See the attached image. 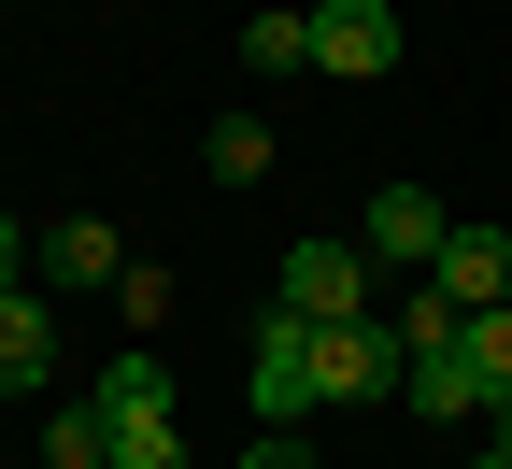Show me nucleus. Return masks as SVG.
<instances>
[{
	"label": "nucleus",
	"mask_w": 512,
	"mask_h": 469,
	"mask_svg": "<svg viewBox=\"0 0 512 469\" xmlns=\"http://www.w3.org/2000/svg\"><path fill=\"white\" fill-rule=\"evenodd\" d=\"M271 313H299V327H370V242H285Z\"/></svg>",
	"instance_id": "1"
},
{
	"label": "nucleus",
	"mask_w": 512,
	"mask_h": 469,
	"mask_svg": "<svg viewBox=\"0 0 512 469\" xmlns=\"http://www.w3.org/2000/svg\"><path fill=\"white\" fill-rule=\"evenodd\" d=\"M399 370H413L399 327H313V413L328 398H399Z\"/></svg>",
	"instance_id": "2"
},
{
	"label": "nucleus",
	"mask_w": 512,
	"mask_h": 469,
	"mask_svg": "<svg viewBox=\"0 0 512 469\" xmlns=\"http://www.w3.org/2000/svg\"><path fill=\"white\" fill-rule=\"evenodd\" d=\"M29 285H43V299H86V285H128V242H114L100 214H57V228H29Z\"/></svg>",
	"instance_id": "3"
},
{
	"label": "nucleus",
	"mask_w": 512,
	"mask_h": 469,
	"mask_svg": "<svg viewBox=\"0 0 512 469\" xmlns=\"http://www.w3.org/2000/svg\"><path fill=\"white\" fill-rule=\"evenodd\" d=\"M313 72L384 86V72H399V0H328V15H313Z\"/></svg>",
	"instance_id": "4"
},
{
	"label": "nucleus",
	"mask_w": 512,
	"mask_h": 469,
	"mask_svg": "<svg viewBox=\"0 0 512 469\" xmlns=\"http://www.w3.org/2000/svg\"><path fill=\"white\" fill-rule=\"evenodd\" d=\"M242 356H256V370H242L256 427H299V413H313V327H299V313H271V327H256Z\"/></svg>",
	"instance_id": "5"
},
{
	"label": "nucleus",
	"mask_w": 512,
	"mask_h": 469,
	"mask_svg": "<svg viewBox=\"0 0 512 469\" xmlns=\"http://www.w3.org/2000/svg\"><path fill=\"white\" fill-rule=\"evenodd\" d=\"M356 242H370V256H399V271H441V242H456V214H441L427 185H370Z\"/></svg>",
	"instance_id": "6"
},
{
	"label": "nucleus",
	"mask_w": 512,
	"mask_h": 469,
	"mask_svg": "<svg viewBox=\"0 0 512 469\" xmlns=\"http://www.w3.org/2000/svg\"><path fill=\"white\" fill-rule=\"evenodd\" d=\"M399 398H413L427 427H470V413H484V370H470V342H427V356L399 370Z\"/></svg>",
	"instance_id": "7"
},
{
	"label": "nucleus",
	"mask_w": 512,
	"mask_h": 469,
	"mask_svg": "<svg viewBox=\"0 0 512 469\" xmlns=\"http://www.w3.org/2000/svg\"><path fill=\"white\" fill-rule=\"evenodd\" d=\"M441 299H456V313H498L512 299V242L498 228H456V242H441V271H427Z\"/></svg>",
	"instance_id": "8"
},
{
	"label": "nucleus",
	"mask_w": 512,
	"mask_h": 469,
	"mask_svg": "<svg viewBox=\"0 0 512 469\" xmlns=\"http://www.w3.org/2000/svg\"><path fill=\"white\" fill-rule=\"evenodd\" d=\"M43 342H57V299L43 285H0V398L43 384Z\"/></svg>",
	"instance_id": "9"
},
{
	"label": "nucleus",
	"mask_w": 512,
	"mask_h": 469,
	"mask_svg": "<svg viewBox=\"0 0 512 469\" xmlns=\"http://www.w3.org/2000/svg\"><path fill=\"white\" fill-rule=\"evenodd\" d=\"M86 398H100L114 427H143V413H171V356H100V384H86Z\"/></svg>",
	"instance_id": "10"
},
{
	"label": "nucleus",
	"mask_w": 512,
	"mask_h": 469,
	"mask_svg": "<svg viewBox=\"0 0 512 469\" xmlns=\"http://www.w3.org/2000/svg\"><path fill=\"white\" fill-rule=\"evenodd\" d=\"M200 171H214V185H271V128H256V114H214Z\"/></svg>",
	"instance_id": "11"
},
{
	"label": "nucleus",
	"mask_w": 512,
	"mask_h": 469,
	"mask_svg": "<svg viewBox=\"0 0 512 469\" xmlns=\"http://www.w3.org/2000/svg\"><path fill=\"white\" fill-rule=\"evenodd\" d=\"M43 469H114V413L100 398H72V413L43 427Z\"/></svg>",
	"instance_id": "12"
},
{
	"label": "nucleus",
	"mask_w": 512,
	"mask_h": 469,
	"mask_svg": "<svg viewBox=\"0 0 512 469\" xmlns=\"http://www.w3.org/2000/svg\"><path fill=\"white\" fill-rule=\"evenodd\" d=\"M242 57H256V72H313V15H256Z\"/></svg>",
	"instance_id": "13"
},
{
	"label": "nucleus",
	"mask_w": 512,
	"mask_h": 469,
	"mask_svg": "<svg viewBox=\"0 0 512 469\" xmlns=\"http://www.w3.org/2000/svg\"><path fill=\"white\" fill-rule=\"evenodd\" d=\"M456 342H470V370H484V398H498V384H512V299H498V313H470Z\"/></svg>",
	"instance_id": "14"
},
{
	"label": "nucleus",
	"mask_w": 512,
	"mask_h": 469,
	"mask_svg": "<svg viewBox=\"0 0 512 469\" xmlns=\"http://www.w3.org/2000/svg\"><path fill=\"white\" fill-rule=\"evenodd\" d=\"M114 469H185V427L143 413V427H114Z\"/></svg>",
	"instance_id": "15"
},
{
	"label": "nucleus",
	"mask_w": 512,
	"mask_h": 469,
	"mask_svg": "<svg viewBox=\"0 0 512 469\" xmlns=\"http://www.w3.org/2000/svg\"><path fill=\"white\" fill-rule=\"evenodd\" d=\"M242 469H313V455H299V427H256V441H242Z\"/></svg>",
	"instance_id": "16"
},
{
	"label": "nucleus",
	"mask_w": 512,
	"mask_h": 469,
	"mask_svg": "<svg viewBox=\"0 0 512 469\" xmlns=\"http://www.w3.org/2000/svg\"><path fill=\"white\" fill-rule=\"evenodd\" d=\"M484 441H498V455H512V384H498V398H484Z\"/></svg>",
	"instance_id": "17"
},
{
	"label": "nucleus",
	"mask_w": 512,
	"mask_h": 469,
	"mask_svg": "<svg viewBox=\"0 0 512 469\" xmlns=\"http://www.w3.org/2000/svg\"><path fill=\"white\" fill-rule=\"evenodd\" d=\"M15 256H29V228H15V214H0V285H15Z\"/></svg>",
	"instance_id": "18"
},
{
	"label": "nucleus",
	"mask_w": 512,
	"mask_h": 469,
	"mask_svg": "<svg viewBox=\"0 0 512 469\" xmlns=\"http://www.w3.org/2000/svg\"><path fill=\"white\" fill-rule=\"evenodd\" d=\"M470 469H512V455H498V441H484V455H470Z\"/></svg>",
	"instance_id": "19"
}]
</instances>
